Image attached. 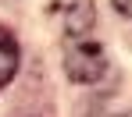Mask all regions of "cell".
Here are the masks:
<instances>
[{
  "instance_id": "obj_1",
  "label": "cell",
  "mask_w": 132,
  "mask_h": 117,
  "mask_svg": "<svg viewBox=\"0 0 132 117\" xmlns=\"http://www.w3.org/2000/svg\"><path fill=\"white\" fill-rule=\"evenodd\" d=\"M64 68L71 75V82H86L89 85V82L107 75V53L86 28L82 32H68L64 36Z\"/></svg>"
},
{
  "instance_id": "obj_2",
  "label": "cell",
  "mask_w": 132,
  "mask_h": 117,
  "mask_svg": "<svg viewBox=\"0 0 132 117\" xmlns=\"http://www.w3.org/2000/svg\"><path fill=\"white\" fill-rule=\"evenodd\" d=\"M18 71V43L11 36V28L0 25V85H7Z\"/></svg>"
},
{
  "instance_id": "obj_3",
  "label": "cell",
  "mask_w": 132,
  "mask_h": 117,
  "mask_svg": "<svg viewBox=\"0 0 132 117\" xmlns=\"http://www.w3.org/2000/svg\"><path fill=\"white\" fill-rule=\"evenodd\" d=\"M114 7H118L125 18H132V0H114Z\"/></svg>"
}]
</instances>
